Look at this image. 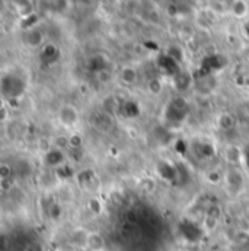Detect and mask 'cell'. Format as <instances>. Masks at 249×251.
Segmentation results:
<instances>
[{"label":"cell","mask_w":249,"mask_h":251,"mask_svg":"<svg viewBox=\"0 0 249 251\" xmlns=\"http://www.w3.org/2000/svg\"><path fill=\"white\" fill-rule=\"evenodd\" d=\"M188 100L184 97L172 98L165 108V122L169 126H182L188 117Z\"/></svg>","instance_id":"obj_1"},{"label":"cell","mask_w":249,"mask_h":251,"mask_svg":"<svg viewBox=\"0 0 249 251\" xmlns=\"http://www.w3.org/2000/svg\"><path fill=\"white\" fill-rule=\"evenodd\" d=\"M26 82L25 79L18 73H7L1 77V92L6 98L18 100L25 94Z\"/></svg>","instance_id":"obj_2"},{"label":"cell","mask_w":249,"mask_h":251,"mask_svg":"<svg viewBox=\"0 0 249 251\" xmlns=\"http://www.w3.org/2000/svg\"><path fill=\"white\" fill-rule=\"evenodd\" d=\"M57 119H59V122H60V125L63 127L74 128L76 126L79 125V122H80V114H79L77 108H74L70 104H66V105H63L62 108L59 110Z\"/></svg>","instance_id":"obj_3"},{"label":"cell","mask_w":249,"mask_h":251,"mask_svg":"<svg viewBox=\"0 0 249 251\" xmlns=\"http://www.w3.org/2000/svg\"><path fill=\"white\" fill-rule=\"evenodd\" d=\"M158 174L160 176L162 180H165L166 183H175L178 180L180 171L177 168L175 164L168 162V161H162L158 165Z\"/></svg>","instance_id":"obj_4"},{"label":"cell","mask_w":249,"mask_h":251,"mask_svg":"<svg viewBox=\"0 0 249 251\" xmlns=\"http://www.w3.org/2000/svg\"><path fill=\"white\" fill-rule=\"evenodd\" d=\"M44 162L48 167L53 168H60L62 165L67 164L66 161V155L63 153V151L60 148H53V149H47L45 155H44Z\"/></svg>","instance_id":"obj_5"},{"label":"cell","mask_w":249,"mask_h":251,"mask_svg":"<svg viewBox=\"0 0 249 251\" xmlns=\"http://www.w3.org/2000/svg\"><path fill=\"white\" fill-rule=\"evenodd\" d=\"M159 66H160V69L168 75V76H177V75H180V69H178V64L175 62V59L174 57H171V56H162L160 59H159Z\"/></svg>","instance_id":"obj_6"},{"label":"cell","mask_w":249,"mask_h":251,"mask_svg":"<svg viewBox=\"0 0 249 251\" xmlns=\"http://www.w3.org/2000/svg\"><path fill=\"white\" fill-rule=\"evenodd\" d=\"M197 153L203 158H213L216 155V149L208 142H200L197 145Z\"/></svg>","instance_id":"obj_7"},{"label":"cell","mask_w":249,"mask_h":251,"mask_svg":"<svg viewBox=\"0 0 249 251\" xmlns=\"http://www.w3.org/2000/svg\"><path fill=\"white\" fill-rule=\"evenodd\" d=\"M121 111L124 113L125 117H137L140 114V107L136 104V101H125Z\"/></svg>","instance_id":"obj_8"},{"label":"cell","mask_w":249,"mask_h":251,"mask_svg":"<svg viewBox=\"0 0 249 251\" xmlns=\"http://www.w3.org/2000/svg\"><path fill=\"white\" fill-rule=\"evenodd\" d=\"M43 59L45 60H48V63H53L56 62L57 59H59V51H57V49L54 47V46H47L45 49H44V51H43Z\"/></svg>","instance_id":"obj_9"},{"label":"cell","mask_w":249,"mask_h":251,"mask_svg":"<svg viewBox=\"0 0 249 251\" xmlns=\"http://www.w3.org/2000/svg\"><path fill=\"white\" fill-rule=\"evenodd\" d=\"M220 128H223V130H230V128H233L235 127V120L229 116V114H222V117H220Z\"/></svg>","instance_id":"obj_10"},{"label":"cell","mask_w":249,"mask_h":251,"mask_svg":"<svg viewBox=\"0 0 249 251\" xmlns=\"http://www.w3.org/2000/svg\"><path fill=\"white\" fill-rule=\"evenodd\" d=\"M241 161H242V165H244L245 171L249 174V143H247L241 149Z\"/></svg>","instance_id":"obj_11"}]
</instances>
